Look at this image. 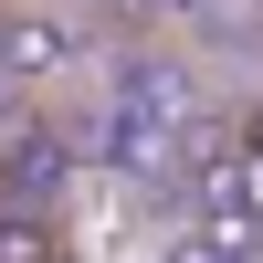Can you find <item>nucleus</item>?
I'll list each match as a JSON object with an SVG mask.
<instances>
[{"mask_svg":"<svg viewBox=\"0 0 263 263\" xmlns=\"http://www.w3.org/2000/svg\"><path fill=\"white\" fill-rule=\"evenodd\" d=\"M63 53H74L63 11H32V0H11V11H0V84H42V74H63Z\"/></svg>","mask_w":263,"mask_h":263,"instance_id":"f257e3e1","label":"nucleus"},{"mask_svg":"<svg viewBox=\"0 0 263 263\" xmlns=\"http://www.w3.org/2000/svg\"><path fill=\"white\" fill-rule=\"evenodd\" d=\"M179 126H190V95H179V74H147L137 116H116V147H126L137 168H168V147H179Z\"/></svg>","mask_w":263,"mask_h":263,"instance_id":"f03ea898","label":"nucleus"},{"mask_svg":"<svg viewBox=\"0 0 263 263\" xmlns=\"http://www.w3.org/2000/svg\"><path fill=\"white\" fill-rule=\"evenodd\" d=\"M53 190H63V147H53V137L0 158V200H32V211H53Z\"/></svg>","mask_w":263,"mask_h":263,"instance_id":"7ed1b4c3","label":"nucleus"},{"mask_svg":"<svg viewBox=\"0 0 263 263\" xmlns=\"http://www.w3.org/2000/svg\"><path fill=\"white\" fill-rule=\"evenodd\" d=\"M232 147H242V158H263V95L242 105V126H232Z\"/></svg>","mask_w":263,"mask_h":263,"instance_id":"20e7f679","label":"nucleus"},{"mask_svg":"<svg viewBox=\"0 0 263 263\" xmlns=\"http://www.w3.org/2000/svg\"><path fill=\"white\" fill-rule=\"evenodd\" d=\"M253 11H263V0H253Z\"/></svg>","mask_w":263,"mask_h":263,"instance_id":"39448f33","label":"nucleus"}]
</instances>
